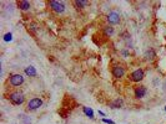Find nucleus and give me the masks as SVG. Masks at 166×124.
<instances>
[{
	"instance_id": "2eb2a0df",
	"label": "nucleus",
	"mask_w": 166,
	"mask_h": 124,
	"mask_svg": "<svg viewBox=\"0 0 166 124\" xmlns=\"http://www.w3.org/2000/svg\"><path fill=\"white\" fill-rule=\"evenodd\" d=\"M104 35L105 36H108V37H110V36H112L114 35V28L112 26H105L104 28Z\"/></svg>"
},
{
	"instance_id": "f03ea898",
	"label": "nucleus",
	"mask_w": 166,
	"mask_h": 124,
	"mask_svg": "<svg viewBox=\"0 0 166 124\" xmlns=\"http://www.w3.org/2000/svg\"><path fill=\"white\" fill-rule=\"evenodd\" d=\"M49 5H50L51 10H52V11H55L56 14H63V13L65 11V4H64L63 1L51 0L50 3H49Z\"/></svg>"
},
{
	"instance_id": "1a4fd4ad",
	"label": "nucleus",
	"mask_w": 166,
	"mask_h": 124,
	"mask_svg": "<svg viewBox=\"0 0 166 124\" xmlns=\"http://www.w3.org/2000/svg\"><path fill=\"white\" fill-rule=\"evenodd\" d=\"M25 75L29 77H35L37 75V72H36V68L34 66H28V67H25Z\"/></svg>"
},
{
	"instance_id": "0eeeda50",
	"label": "nucleus",
	"mask_w": 166,
	"mask_h": 124,
	"mask_svg": "<svg viewBox=\"0 0 166 124\" xmlns=\"http://www.w3.org/2000/svg\"><path fill=\"white\" fill-rule=\"evenodd\" d=\"M108 22L111 25H115L120 22V14L117 11H110L108 15Z\"/></svg>"
},
{
	"instance_id": "4468645a",
	"label": "nucleus",
	"mask_w": 166,
	"mask_h": 124,
	"mask_svg": "<svg viewBox=\"0 0 166 124\" xmlns=\"http://www.w3.org/2000/svg\"><path fill=\"white\" fill-rule=\"evenodd\" d=\"M82 112H84L90 119H94V110L91 109V108H89V107H82Z\"/></svg>"
},
{
	"instance_id": "412c9836",
	"label": "nucleus",
	"mask_w": 166,
	"mask_h": 124,
	"mask_svg": "<svg viewBox=\"0 0 166 124\" xmlns=\"http://www.w3.org/2000/svg\"><path fill=\"white\" fill-rule=\"evenodd\" d=\"M165 110H166V107H165Z\"/></svg>"
},
{
	"instance_id": "f8f14e48",
	"label": "nucleus",
	"mask_w": 166,
	"mask_h": 124,
	"mask_svg": "<svg viewBox=\"0 0 166 124\" xmlns=\"http://www.w3.org/2000/svg\"><path fill=\"white\" fill-rule=\"evenodd\" d=\"M155 57H156V54H155V50H154V48H149V50L145 52V58H146V60L152 61Z\"/></svg>"
},
{
	"instance_id": "20e7f679",
	"label": "nucleus",
	"mask_w": 166,
	"mask_h": 124,
	"mask_svg": "<svg viewBox=\"0 0 166 124\" xmlns=\"http://www.w3.org/2000/svg\"><path fill=\"white\" fill-rule=\"evenodd\" d=\"M144 77H145L144 69L137 68L130 75V79L132 81V82H140V81H142V79H144Z\"/></svg>"
},
{
	"instance_id": "dca6fc26",
	"label": "nucleus",
	"mask_w": 166,
	"mask_h": 124,
	"mask_svg": "<svg viewBox=\"0 0 166 124\" xmlns=\"http://www.w3.org/2000/svg\"><path fill=\"white\" fill-rule=\"evenodd\" d=\"M11 40H13V34L11 32H6V34L4 35V41L9 42V41H11Z\"/></svg>"
},
{
	"instance_id": "aec40b11",
	"label": "nucleus",
	"mask_w": 166,
	"mask_h": 124,
	"mask_svg": "<svg viewBox=\"0 0 166 124\" xmlns=\"http://www.w3.org/2000/svg\"><path fill=\"white\" fill-rule=\"evenodd\" d=\"M123 55H124V56H127L129 54H127V51H123Z\"/></svg>"
},
{
	"instance_id": "39448f33",
	"label": "nucleus",
	"mask_w": 166,
	"mask_h": 124,
	"mask_svg": "<svg viewBox=\"0 0 166 124\" xmlns=\"http://www.w3.org/2000/svg\"><path fill=\"white\" fill-rule=\"evenodd\" d=\"M43 105V101L40 99V98H33V99H30L29 103H28V110H36L39 109L40 107Z\"/></svg>"
},
{
	"instance_id": "f257e3e1",
	"label": "nucleus",
	"mask_w": 166,
	"mask_h": 124,
	"mask_svg": "<svg viewBox=\"0 0 166 124\" xmlns=\"http://www.w3.org/2000/svg\"><path fill=\"white\" fill-rule=\"evenodd\" d=\"M9 101L11 102L13 104H16V105H20V104L24 103V101H25V96H24V93L21 92H11L10 94H9Z\"/></svg>"
},
{
	"instance_id": "6ab92c4d",
	"label": "nucleus",
	"mask_w": 166,
	"mask_h": 124,
	"mask_svg": "<svg viewBox=\"0 0 166 124\" xmlns=\"http://www.w3.org/2000/svg\"><path fill=\"white\" fill-rule=\"evenodd\" d=\"M99 114H100V116H102V117L105 116V113H104V112H101V110H99Z\"/></svg>"
},
{
	"instance_id": "f3484780",
	"label": "nucleus",
	"mask_w": 166,
	"mask_h": 124,
	"mask_svg": "<svg viewBox=\"0 0 166 124\" xmlns=\"http://www.w3.org/2000/svg\"><path fill=\"white\" fill-rule=\"evenodd\" d=\"M29 30H31L33 32H35V31H36V25H35V24H30V25H29Z\"/></svg>"
},
{
	"instance_id": "ddd939ff",
	"label": "nucleus",
	"mask_w": 166,
	"mask_h": 124,
	"mask_svg": "<svg viewBox=\"0 0 166 124\" xmlns=\"http://www.w3.org/2000/svg\"><path fill=\"white\" fill-rule=\"evenodd\" d=\"M86 4L87 1H85V0H76V1H74V5H75L76 9H84L86 6Z\"/></svg>"
},
{
	"instance_id": "a211bd4d",
	"label": "nucleus",
	"mask_w": 166,
	"mask_h": 124,
	"mask_svg": "<svg viewBox=\"0 0 166 124\" xmlns=\"http://www.w3.org/2000/svg\"><path fill=\"white\" fill-rule=\"evenodd\" d=\"M102 122H104V123H108V124H115V122H112V120H110V119H106V118H104Z\"/></svg>"
},
{
	"instance_id": "423d86ee",
	"label": "nucleus",
	"mask_w": 166,
	"mask_h": 124,
	"mask_svg": "<svg viewBox=\"0 0 166 124\" xmlns=\"http://www.w3.org/2000/svg\"><path fill=\"white\" fill-rule=\"evenodd\" d=\"M10 84L11 86H14V87H19V86H21L22 83H24V77L21 75H19V73H15V75H11L10 76Z\"/></svg>"
},
{
	"instance_id": "7ed1b4c3",
	"label": "nucleus",
	"mask_w": 166,
	"mask_h": 124,
	"mask_svg": "<svg viewBox=\"0 0 166 124\" xmlns=\"http://www.w3.org/2000/svg\"><path fill=\"white\" fill-rule=\"evenodd\" d=\"M111 73L115 78H121L125 76V67L123 65H114L111 68Z\"/></svg>"
},
{
	"instance_id": "6e6552de",
	"label": "nucleus",
	"mask_w": 166,
	"mask_h": 124,
	"mask_svg": "<svg viewBox=\"0 0 166 124\" xmlns=\"http://www.w3.org/2000/svg\"><path fill=\"white\" fill-rule=\"evenodd\" d=\"M146 93H147V90H146L145 86H139L135 88V98H137V99L144 98L146 96Z\"/></svg>"
},
{
	"instance_id": "9d476101",
	"label": "nucleus",
	"mask_w": 166,
	"mask_h": 124,
	"mask_svg": "<svg viewBox=\"0 0 166 124\" xmlns=\"http://www.w3.org/2000/svg\"><path fill=\"white\" fill-rule=\"evenodd\" d=\"M18 6L20 7V10L26 11V10H29L30 7H31V5H30L29 1H26V0H21V1H19V3H18Z\"/></svg>"
},
{
	"instance_id": "9b49d317",
	"label": "nucleus",
	"mask_w": 166,
	"mask_h": 124,
	"mask_svg": "<svg viewBox=\"0 0 166 124\" xmlns=\"http://www.w3.org/2000/svg\"><path fill=\"white\" fill-rule=\"evenodd\" d=\"M124 105V101L121 98H116L115 101H112L111 103H110V107L111 108H121Z\"/></svg>"
}]
</instances>
